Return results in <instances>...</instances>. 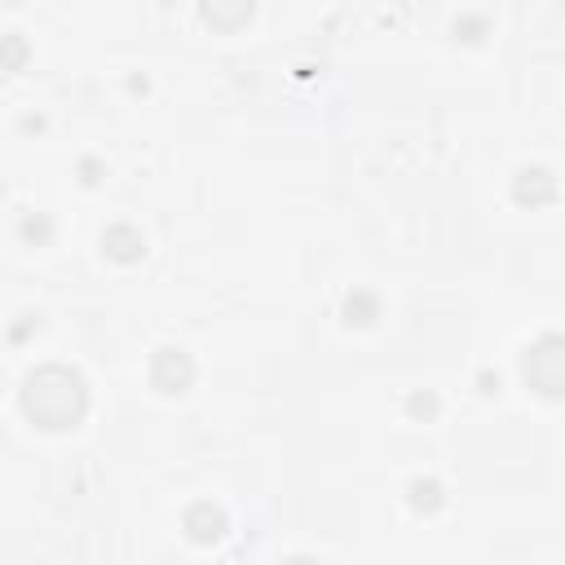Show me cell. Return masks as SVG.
I'll return each instance as SVG.
<instances>
[{"instance_id":"3","label":"cell","mask_w":565,"mask_h":565,"mask_svg":"<svg viewBox=\"0 0 565 565\" xmlns=\"http://www.w3.org/2000/svg\"><path fill=\"white\" fill-rule=\"evenodd\" d=\"M190 380H194V362H190L185 349H172V344L168 349H154V358H150V384L159 393H185Z\"/></svg>"},{"instance_id":"9","label":"cell","mask_w":565,"mask_h":565,"mask_svg":"<svg viewBox=\"0 0 565 565\" xmlns=\"http://www.w3.org/2000/svg\"><path fill=\"white\" fill-rule=\"evenodd\" d=\"M411 503H415V508H437V503H441L437 481H415V486H411Z\"/></svg>"},{"instance_id":"4","label":"cell","mask_w":565,"mask_h":565,"mask_svg":"<svg viewBox=\"0 0 565 565\" xmlns=\"http://www.w3.org/2000/svg\"><path fill=\"white\" fill-rule=\"evenodd\" d=\"M199 9H203V22H207V26H216V31H238V26L252 18L256 0H199Z\"/></svg>"},{"instance_id":"5","label":"cell","mask_w":565,"mask_h":565,"mask_svg":"<svg viewBox=\"0 0 565 565\" xmlns=\"http://www.w3.org/2000/svg\"><path fill=\"white\" fill-rule=\"evenodd\" d=\"M512 194H516V203H530V207L547 203L556 194V177L547 168H521L516 181H512Z\"/></svg>"},{"instance_id":"1","label":"cell","mask_w":565,"mask_h":565,"mask_svg":"<svg viewBox=\"0 0 565 565\" xmlns=\"http://www.w3.org/2000/svg\"><path fill=\"white\" fill-rule=\"evenodd\" d=\"M22 411L31 424L49 428V433H62V428H75L88 411V384L79 371L71 366H40L22 380Z\"/></svg>"},{"instance_id":"7","label":"cell","mask_w":565,"mask_h":565,"mask_svg":"<svg viewBox=\"0 0 565 565\" xmlns=\"http://www.w3.org/2000/svg\"><path fill=\"white\" fill-rule=\"evenodd\" d=\"M102 247H106L115 260H137V256L146 252V238H141L132 225H110V230L102 234Z\"/></svg>"},{"instance_id":"8","label":"cell","mask_w":565,"mask_h":565,"mask_svg":"<svg viewBox=\"0 0 565 565\" xmlns=\"http://www.w3.org/2000/svg\"><path fill=\"white\" fill-rule=\"evenodd\" d=\"M375 313H380V300L371 291H349L344 296V322L366 327V322H375Z\"/></svg>"},{"instance_id":"6","label":"cell","mask_w":565,"mask_h":565,"mask_svg":"<svg viewBox=\"0 0 565 565\" xmlns=\"http://www.w3.org/2000/svg\"><path fill=\"white\" fill-rule=\"evenodd\" d=\"M185 534H190L194 543H216V539L225 534V512L212 508V503H194V508L185 512Z\"/></svg>"},{"instance_id":"2","label":"cell","mask_w":565,"mask_h":565,"mask_svg":"<svg viewBox=\"0 0 565 565\" xmlns=\"http://www.w3.org/2000/svg\"><path fill=\"white\" fill-rule=\"evenodd\" d=\"M521 380L539 397H565V335H539L521 353Z\"/></svg>"}]
</instances>
